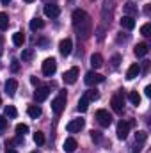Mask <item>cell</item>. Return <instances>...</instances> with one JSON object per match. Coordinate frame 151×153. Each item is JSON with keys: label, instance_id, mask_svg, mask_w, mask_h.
I'll use <instances>...</instances> for the list:
<instances>
[{"label": "cell", "instance_id": "6da1fadb", "mask_svg": "<svg viewBox=\"0 0 151 153\" xmlns=\"http://www.w3.org/2000/svg\"><path fill=\"white\" fill-rule=\"evenodd\" d=\"M73 29H75L78 39H89L93 34V20L84 9H75L71 14Z\"/></svg>", "mask_w": 151, "mask_h": 153}, {"label": "cell", "instance_id": "7a4b0ae2", "mask_svg": "<svg viewBox=\"0 0 151 153\" xmlns=\"http://www.w3.org/2000/svg\"><path fill=\"white\" fill-rule=\"evenodd\" d=\"M64 107H66V91H61L59 96L52 102V111H53V114L59 116L64 111Z\"/></svg>", "mask_w": 151, "mask_h": 153}, {"label": "cell", "instance_id": "3957f363", "mask_svg": "<svg viewBox=\"0 0 151 153\" xmlns=\"http://www.w3.org/2000/svg\"><path fill=\"white\" fill-rule=\"evenodd\" d=\"M133 125H135V121H119V123H117V130H115L117 137H119L121 141H124V139L128 137V130H130Z\"/></svg>", "mask_w": 151, "mask_h": 153}, {"label": "cell", "instance_id": "277c9868", "mask_svg": "<svg viewBox=\"0 0 151 153\" xmlns=\"http://www.w3.org/2000/svg\"><path fill=\"white\" fill-rule=\"evenodd\" d=\"M57 71V61L53 57H48L43 61V75L44 76H52Z\"/></svg>", "mask_w": 151, "mask_h": 153}, {"label": "cell", "instance_id": "5b68a950", "mask_svg": "<svg viewBox=\"0 0 151 153\" xmlns=\"http://www.w3.org/2000/svg\"><path fill=\"white\" fill-rule=\"evenodd\" d=\"M112 13H114V0H105L103 2V7H101V16H103V22L105 23H110Z\"/></svg>", "mask_w": 151, "mask_h": 153}, {"label": "cell", "instance_id": "8992f818", "mask_svg": "<svg viewBox=\"0 0 151 153\" xmlns=\"http://www.w3.org/2000/svg\"><path fill=\"white\" fill-rule=\"evenodd\" d=\"M105 80V76L100 75V73H96V71H87L85 76H84V82L87 84V85H96V84H101Z\"/></svg>", "mask_w": 151, "mask_h": 153}, {"label": "cell", "instance_id": "52a82bcc", "mask_svg": "<svg viewBox=\"0 0 151 153\" xmlns=\"http://www.w3.org/2000/svg\"><path fill=\"white\" fill-rule=\"evenodd\" d=\"M110 105H112V109L115 112H123V109H124V94L123 93L114 94L112 100H110Z\"/></svg>", "mask_w": 151, "mask_h": 153}, {"label": "cell", "instance_id": "ba28073f", "mask_svg": "<svg viewBox=\"0 0 151 153\" xmlns=\"http://www.w3.org/2000/svg\"><path fill=\"white\" fill-rule=\"evenodd\" d=\"M96 119H98V123L101 126H110L112 125V116L109 114V111H105V109H100L96 112Z\"/></svg>", "mask_w": 151, "mask_h": 153}, {"label": "cell", "instance_id": "9c48e42d", "mask_svg": "<svg viewBox=\"0 0 151 153\" xmlns=\"http://www.w3.org/2000/svg\"><path fill=\"white\" fill-rule=\"evenodd\" d=\"M71 50H73V41L70 38H66V39H62L61 43H59V52L66 57V55H70L71 53Z\"/></svg>", "mask_w": 151, "mask_h": 153}, {"label": "cell", "instance_id": "30bf717a", "mask_svg": "<svg viewBox=\"0 0 151 153\" xmlns=\"http://www.w3.org/2000/svg\"><path fill=\"white\" fill-rule=\"evenodd\" d=\"M48 94H50V87H48V85L38 87L36 93H34V100H36L38 103H41V102H44V100L48 98Z\"/></svg>", "mask_w": 151, "mask_h": 153}, {"label": "cell", "instance_id": "8fae6325", "mask_svg": "<svg viewBox=\"0 0 151 153\" xmlns=\"http://www.w3.org/2000/svg\"><path fill=\"white\" fill-rule=\"evenodd\" d=\"M59 13H61V9H59V5H57V4L48 2V4L44 5V14H46L48 18H57V16H59Z\"/></svg>", "mask_w": 151, "mask_h": 153}, {"label": "cell", "instance_id": "7c38bea8", "mask_svg": "<svg viewBox=\"0 0 151 153\" xmlns=\"http://www.w3.org/2000/svg\"><path fill=\"white\" fill-rule=\"evenodd\" d=\"M84 125H85V121L84 119H73V121H70L68 123V132L70 134H76V132H80L82 128H84Z\"/></svg>", "mask_w": 151, "mask_h": 153}, {"label": "cell", "instance_id": "4fadbf2b", "mask_svg": "<svg viewBox=\"0 0 151 153\" xmlns=\"http://www.w3.org/2000/svg\"><path fill=\"white\" fill-rule=\"evenodd\" d=\"M62 78H64V82H66V84H75L76 78H78V68L73 66L71 70H68V71L62 75Z\"/></svg>", "mask_w": 151, "mask_h": 153}, {"label": "cell", "instance_id": "5bb4252c", "mask_svg": "<svg viewBox=\"0 0 151 153\" xmlns=\"http://www.w3.org/2000/svg\"><path fill=\"white\" fill-rule=\"evenodd\" d=\"M139 75H141V64H139V62H133V64L128 68V71H126V78H128V80H133V78H137Z\"/></svg>", "mask_w": 151, "mask_h": 153}, {"label": "cell", "instance_id": "9a60e30c", "mask_svg": "<svg viewBox=\"0 0 151 153\" xmlns=\"http://www.w3.org/2000/svg\"><path fill=\"white\" fill-rule=\"evenodd\" d=\"M76 148H78V143H76L73 137H68V139L64 141V146H62V150H64L66 153H73Z\"/></svg>", "mask_w": 151, "mask_h": 153}, {"label": "cell", "instance_id": "2e32d148", "mask_svg": "<svg viewBox=\"0 0 151 153\" xmlns=\"http://www.w3.org/2000/svg\"><path fill=\"white\" fill-rule=\"evenodd\" d=\"M119 23H121V27H123V29L132 30V29L135 27V18H132V16H123V18L119 20Z\"/></svg>", "mask_w": 151, "mask_h": 153}, {"label": "cell", "instance_id": "e0dca14e", "mask_svg": "<svg viewBox=\"0 0 151 153\" xmlns=\"http://www.w3.org/2000/svg\"><path fill=\"white\" fill-rule=\"evenodd\" d=\"M16 89H18V82H16L14 78H9V80L5 82V93H7L9 96H14Z\"/></svg>", "mask_w": 151, "mask_h": 153}, {"label": "cell", "instance_id": "ac0fdd59", "mask_svg": "<svg viewBox=\"0 0 151 153\" xmlns=\"http://www.w3.org/2000/svg\"><path fill=\"white\" fill-rule=\"evenodd\" d=\"M133 52H135V55H137V57H144V55L150 52V46H148L146 43H139V45L135 46V50H133Z\"/></svg>", "mask_w": 151, "mask_h": 153}, {"label": "cell", "instance_id": "d6986e66", "mask_svg": "<svg viewBox=\"0 0 151 153\" xmlns=\"http://www.w3.org/2000/svg\"><path fill=\"white\" fill-rule=\"evenodd\" d=\"M91 66L93 68H101L103 66V57L100 53H93L91 55Z\"/></svg>", "mask_w": 151, "mask_h": 153}, {"label": "cell", "instance_id": "ffe728a7", "mask_svg": "<svg viewBox=\"0 0 151 153\" xmlns=\"http://www.w3.org/2000/svg\"><path fill=\"white\" fill-rule=\"evenodd\" d=\"M27 112H29V116H30V117H34V119H38L39 116L43 114V111H41V107H39V105H29Z\"/></svg>", "mask_w": 151, "mask_h": 153}, {"label": "cell", "instance_id": "44dd1931", "mask_svg": "<svg viewBox=\"0 0 151 153\" xmlns=\"http://www.w3.org/2000/svg\"><path fill=\"white\" fill-rule=\"evenodd\" d=\"M124 11H126V16H135L137 14V5L135 4H132V2H128V4H124Z\"/></svg>", "mask_w": 151, "mask_h": 153}, {"label": "cell", "instance_id": "7402d4cb", "mask_svg": "<svg viewBox=\"0 0 151 153\" xmlns=\"http://www.w3.org/2000/svg\"><path fill=\"white\" fill-rule=\"evenodd\" d=\"M34 55H36V52H34L32 48H27V50H23V52H21V61H23V62L32 61V59H34Z\"/></svg>", "mask_w": 151, "mask_h": 153}, {"label": "cell", "instance_id": "603a6c76", "mask_svg": "<svg viewBox=\"0 0 151 153\" xmlns=\"http://www.w3.org/2000/svg\"><path fill=\"white\" fill-rule=\"evenodd\" d=\"M84 98H85V100H89V102H94V100H98V98H100V93H98L96 89H89V91H85Z\"/></svg>", "mask_w": 151, "mask_h": 153}, {"label": "cell", "instance_id": "cb8c5ba5", "mask_svg": "<svg viewBox=\"0 0 151 153\" xmlns=\"http://www.w3.org/2000/svg\"><path fill=\"white\" fill-rule=\"evenodd\" d=\"M13 43H14L16 46H21V45L25 43V34H23V32H16V34H13Z\"/></svg>", "mask_w": 151, "mask_h": 153}, {"label": "cell", "instance_id": "d4e9b609", "mask_svg": "<svg viewBox=\"0 0 151 153\" xmlns=\"http://www.w3.org/2000/svg\"><path fill=\"white\" fill-rule=\"evenodd\" d=\"M43 27H44V22H43L41 18L30 20V29H32V30H39V29H43Z\"/></svg>", "mask_w": 151, "mask_h": 153}, {"label": "cell", "instance_id": "484cf974", "mask_svg": "<svg viewBox=\"0 0 151 153\" xmlns=\"http://www.w3.org/2000/svg\"><path fill=\"white\" fill-rule=\"evenodd\" d=\"M76 109H78V112H85V111L89 109V100H85V98L82 96L80 102H78V105H76Z\"/></svg>", "mask_w": 151, "mask_h": 153}, {"label": "cell", "instance_id": "4316f807", "mask_svg": "<svg viewBox=\"0 0 151 153\" xmlns=\"http://www.w3.org/2000/svg\"><path fill=\"white\" fill-rule=\"evenodd\" d=\"M9 27V16L5 13H0V30H5Z\"/></svg>", "mask_w": 151, "mask_h": 153}, {"label": "cell", "instance_id": "83f0119b", "mask_svg": "<svg viewBox=\"0 0 151 153\" xmlns=\"http://www.w3.org/2000/svg\"><path fill=\"white\" fill-rule=\"evenodd\" d=\"M128 100H130L133 105H139V103H141V94H139L137 91H132V93L128 94Z\"/></svg>", "mask_w": 151, "mask_h": 153}, {"label": "cell", "instance_id": "f1b7e54d", "mask_svg": "<svg viewBox=\"0 0 151 153\" xmlns=\"http://www.w3.org/2000/svg\"><path fill=\"white\" fill-rule=\"evenodd\" d=\"M146 139H148V134H146V132H142V130L137 132V135H135V143H137V144H144Z\"/></svg>", "mask_w": 151, "mask_h": 153}, {"label": "cell", "instance_id": "f546056e", "mask_svg": "<svg viewBox=\"0 0 151 153\" xmlns=\"http://www.w3.org/2000/svg\"><path fill=\"white\" fill-rule=\"evenodd\" d=\"M29 132V126L25 125V123H20V125H16V134L18 135H25Z\"/></svg>", "mask_w": 151, "mask_h": 153}, {"label": "cell", "instance_id": "4dcf8cb0", "mask_svg": "<svg viewBox=\"0 0 151 153\" xmlns=\"http://www.w3.org/2000/svg\"><path fill=\"white\" fill-rule=\"evenodd\" d=\"M34 143H36L38 146L44 144V134H43V132H36V134H34Z\"/></svg>", "mask_w": 151, "mask_h": 153}, {"label": "cell", "instance_id": "1f68e13d", "mask_svg": "<svg viewBox=\"0 0 151 153\" xmlns=\"http://www.w3.org/2000/svg\"><path fill=\"white\" fill-rule=\"evenodd\" d=\"M91 139H93L94 143H100V141L103 139V134L98 132V130H91Z\"/></svg>", "mask_w": 151, "mask_h": 153}, {"label": "cell", "instance_id": "d6a6232c", "mask_svg": "<svg viewBox=\"0 0 151 153\" xmlns=\"http://www.w3.org/2000/svg\"><path fill=\"white\" fill-rule=\"evenodd\" d=\"M5 116H7V117H16V116H18V111H16L13 105H7V107H5Z\"/></svg>", "mask_w": 151, "mask_h": 153}, {"label": "cell", "instance_id": "836d02e7", "mask_svg": "<svg viewBox=\"0 0 151 153\" xmlns=\"http://www.w3.org/2000/svg\"><path fill=\"white\" fill-rule=\"evenodd\" d=\"M141 34H142V36H146V38L151 36V23H144V25L141 27Z\"/></svg>", "mask_w": 151, "mask_h": 153}, {"label": "cell", "instance_id": "e575fe53", "mask_svg": "<svg viewBox=\"0 0 151 153\" xmlns=\"http://www.w3.org/2000/svg\"><path fill=\"white\" fill-rule=\"evenodd\" d=\"M7 128V117L5 116H0V132H4Z\"/></svg>", "mask_w": 151, "mask_h": 153}, {"label": "cell", "instance_id": "d590c367", "mask_svg": "<svg viewBox=\"0 0 151 153\" xmlns=\"http://www.w3.org/2000/svg\"><path fill=\"white\" fill-rule=\"evenodd\" d=\"M119 61H121V55H114V57H112V66H114V68H117V66H119Z\"/></svg>", "mask_w": 151, "mask_h": 153}, {"label": "cell", "instance_id": "8d00e7d4", "mask_svg": "<svg viewBox=\"0 0 151 153\" xmlns=\"http://www.w3.org/2000/svg\"><path fill=\"white\" fill-rule=\"evenodd\" d=\"M18 70H20V62H18V61H13V64H11V71L16 73Z\"/></svg>", "mask_w": 151, "mask_h": 153}, {"label": "cell", "instance_id": "74e56055", "mask_svg": "<svg viewBox=\"0 0 151 153\" xmlns=\"http://www.w3.org/2000/svg\"><path fill=\"white\" fill-rule=\"evenodd\" d=\"M103 32H105V29H103V27H101V29H98V39H100V41H101V39H103V36H105Z\"/></svg>", "mask_w": 151, "mask_h": 153}, {"label": "cell", "instance_id": "f35d334b", "mask_svg": "<svg viewBox=\"0 0 151 153\" xmlns=\"http://www.w3.org/2000/svg\"><path fill=\"white\" fill-rule=\"evenodd\" d=\"M30 84L32 85H39V78L38 76H30Z\"/></svg>", "mask_w": 151, "mask_h": 153}, {"label": "cell", "instance_id": "ab89813d", "mask_svg": "<svg viewBox=\"0 0 151 153\" xmlns=\"http://www.w3.org/2000/svg\"><path fill=\"white\" fill-rule=\"evenodd\" d=\"M38 45H41V46H44V48H46V46H48V41H46V39H39Z\"/></svg>", "mask_w": 151, "mask_h": 153}, {"label": "cell", "instance_id": "60d3db41", "mask_svg": "<svg viewBox=\"0 0 151 153\" xmlns=\"http://www.w3.org/2000/svg\"><path fill=\"white\" fill-rule=\"evenodd\" d=\"M144 93H146V96H151V85H146V89H144Z\"/></svg>", "mask_w": 151, "mask_h": 153}, {"label": "cell", "instance_id": "b9f144b4", "mask_svg": "<svg viewBox=\"0 0 151 153\" xmlns=\"http://www.w3.org/2000/svg\"><path fill=\"white\" fill-rule=\"evenodd\" d=\"M5 153H18L14 148H11V146H7V150H5Z\"/></svg>", "mask_w": 151, "mask_h": 153}, {"label": "cell", "instance_id": "7bdbcfd3", "mask_svg": "<svg viewBox=\"0 0 151 153\" xmlns=\"http://www.w3.org/2000/svg\"><path fill=\"white\" fill-rule=\"evenodd\" d=\"M2 4H4V5H9V4H11V0H2Z\"/></svg>", "mask_w": 151, "mask_h": 153}, {"label": "cell", "instance_id": "ee69618b", "mask_svg": "<svg viewBox=\"0 0 151 153\" xmlns=\"http://www.w3.org/2000/svg\"><path fill=\"white\" fill-rule=\"evenodd\" d=\"M23 2H27V4H32V2H34V0H23Z\"/></svg>", "mask_w": 151, "mask_h": 153}, {"label": "cell", "instance_id": "f6af8a7d", "mask_svg": "<svg viewBox=\"0 0 151 153\" xmlns=\"http://www.w3.org/2000/svg\"><path fill=\"white\" fill-rule=\"evenodd\" d=\"M30 153H39V152H30Z\"/></svg>", "mask_w": 151, "mask_h": 153}, {"label": "cell", "instance_id": "bcb514c9", "mask_svg": "<svg viewBox=\"0 0 151 153\" xmlns=\"http://www.w3.org/2000/svg\"><path fill=\"white\" fill-rule=\"evenodd\" d=\"M0 105H2V98H0Z\"/></svg>", "mask_w": 151, "mask_h": 153}, {"label": "cell", "instance_id": "7dc6e473", "mask_svg": "<svg viewBox=\"0 0 151 153\" xmlns=\"http://www.w3.org/2000/svg\"><path fill=\"white\" fill-rule=\"evenodd\" d=\"M48 2H50V0H48ZM48 2H46V4H48Z\"/></svg>", "mask_w": 151, "mask_h": 153}]
</instances>
